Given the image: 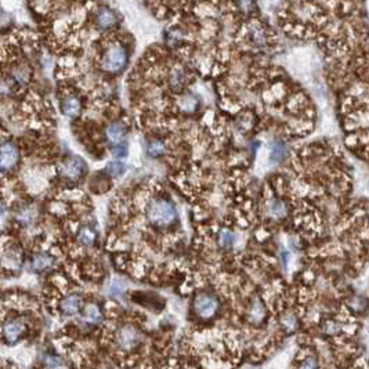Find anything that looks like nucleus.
<instances>
[{"label": "nucleus", "mask_w": 369, "mask_h": 369, "mask_svg": "<svg viewBox=\"0 0 369 369\" xmlns=\"http://www.w3.org/2000/svg\"><path fill=\"white\" fill-rule=\"evenodd\" d=\"M129 62V53L120 43H112L101 57V68L108 73L122 72Z\"/></svg>", "instance_id": "2"}, {"label": "nucleus", "mask_w": 369, "mask_h": 369, "mask_svg": "<svg viewBox=\"0 0 369 369\" xmlns=\"http://www.w3.org/2000/svg\"><path fill=\"white\" fill-rule=\"evenodd\" d=\"M194 307H195L196 314L199 317L209 318L217 310V300L213 296H210V295H207V293H202L195 299Z\"/></svg>", "instance_id": "6"}, {"label": "nucleus", "mask_w": 369, "mask_h": 369, "mask_svg": "<svg viewBox=\"0 0 369 369\" xmlns=\"http://www.w3.org/2000/svg\"><path fill=\"white\" fill-rule=\"evenodd\" d=\"M126 135H128V129H126V125L123 122L116 120V122H111L106 126L105 137L111 146L126 141Z\"/></svg>", "instance_id": "7"}, {"label": "nucleus", "mask_w": 369, "mask_h": 369, "mask_svg": "<svg viewBox=\"0 0 369 369\" xmlns=\"http://www.w3.org/2000/svg\"><path fill=\"white\" fill-rule=\"evenodd\" d=\"M24 329H25V325L23 321L20 319H9L3 325V336L9 343H14L17 341L21 335H23Z\"/></svg>", "instance_id": "9"}, {"label": "nucleus", "mask_w": 369, "mask_h": 369, "mask_svg": "<svg viewBox=\"0 0 369 369\" xmlns=\"http://www.w3.org/2000/svg\"><path fill=\"white\" fill-rule=\"evenodd\" d=\"M111 154L112 157L116 158V159H123V158H126L128 157V154H129L128 143L123 141V143H117V144L111 146Z\"/></svg>", "instance_id": "20"}, {"label": "nucleus", "mask_w": 369, "mask_h": 369, "mask_svg": "<svg viewBox=\"0 0 369 369\" xmlns=\"http://www.w3.org/2000/svg\"><path fill=\"white\" fill-rule=\"evenodd\" d=\"M146 216L147 220L154 225L166 227L176 220L177 210L172 202L162 199V198H155L148 202L146 207Z\"/></svg>", "instance_id": "1"}, {"label": "nucleus", "mask_w": 369, "mask_h": 369, "mask_svg": "<svg viewBox=\"0 0 369 369\" xmlns=\"http://www.w3.org/2000/svg\"><path fill=\"white\" fill-rule=\"evenodd\" d=\"M95 25L100 29H111L117 24V14L108 7H101L94 18Z\"/></svg>", "instance_id": "8"}, {"label": "nucleus", "mask_w": 369, "mask_h": 369, "mask_svg": "<svg viewBox=\"0 0 369 369\" xmlns=\"http://www.w3.org/2000/svg\"><path fill=\"white\" fill-rule=\"evenodd\" d=\"M300 369H318V363L314 358H307L304 362L302 363Z\"/></svg>", "instance_id": "26"}, {"label": "nucleus", "mask_w": 369, "mask_h": 369, "mask_svg": "<svg viewBox=\"0 0 369 369\" xmlns=\"http://www.w3.org/2000/svg\"><path fill=\"white\" fill-rule=\"evenodd\" d=\"M184 82V73L181 72L180 69H174L172 75H170V84L173 87H180Z\"/></svg>", "instance_id": "24"}, {"label": "nucleus", "mask_w": 369, "mask_h": 369, "mask_svg": "<svg viewBox=\"0 0 369 369\" xmlns=\"http://www.w3.org/2000/svg\"><path fill=\"white\" fill-rule=\"evenodd\" d=\"M269 210L271 213V216L275 218H281L284 217L286 214V206L284 202L281 201H273L270 203Z\"/></svg>", "instance_id": "21"}, {"label": "nucleus", "mask_w": 369, "mask_h": 369, "mask_svg": "<svg viewBox=\"0 0 369 369\" xmlns=\"http://www.w3.org/2000/svg\"><path fill=\"white\" fill-rule=\"evenodd\" d=\"M54 266V258L47 253H38L32 258V267L36 271H45Z\"/></svg>", "instance_id": "13"}, {"label": "nucleus", "mask_w": 369, "mask_h": 369, "mask_svg": "<svg viewBox=\"0 0 369 369\" xmlns=\"http://www.w3.org/2000/svg\"><path fill=\"white\" fill-rule=\"evenodd\" d=\"M115 339L122 351H132L140 343V332L135 325H123L117 329Z\"/></svg>", "instance_id": "3"}, {"label": "nucleus", "mask_w": 369, "mask_h": 369, "mask_svg": "<svg viewBox=\"0 0 369 369\" xmlns=\"http://www.w3.org/2000/svg\"><path fill=\"white\" fill-rule=\"evenodd\" d=\"M235 236L232 232H229L228 229H223L220 234H218V243L223 248H229V246L234 245Z\"/></svg>", "instance_id": "22"}, {"label": "nucleus", "mask_w": 369, "mask_h": 369, "mask_svg": "<svg viewBox=\"0 0 369 369\" xmlns=\"http://www.w3.org/2000/svg\"><path fill=\"white\" fill-rule=\"evenodd\" d=\"M95 238H97L95 231L91 228V227H89V225H84V227H80V228H79L78 242L82 246L89 248V246H91L93 243H94Z\"/></svg>", "instance_id": "14"}, {"label": "nucleus", "mask_w": 369, "mask_h": 369, "mask_svg": "<svg viewBox=\"0 0 369 369\" xmlns=\"http://www.w3.org/2000/svg\"><path fill=\"white\" fill-rule=\"evenodd\" d=\"M368 188H369V183H368Z\"/></svg>", "instance_id": "28"}, {"label": "nucleus", "mask_w": 369, "mask_h": 369, "mask_svg": "<svg viewBox=\"0 0 369 369\" xmlns=\"http://www.w3.org/2000/svg\"><path fill=\"white\" fill-rule=\"evenodd\" d=\"M60 173L68 181H78L86 173V163L80 157H68L60 166Z\"/></svg>", "instance_id": "4"}, {"label": "nucleus", "mask_w": 369, "mask_h": 369, "mask_svg": "<svg viewBox=\"0 0 369 369\" xmlns=\"http://www.w3.org/2000/svg\"><path fill=\"white\" fill-rule=\"evenodd\" d=\"M180 108L184 112H194L198 108V100L194 95L187 94L180 101Z\"/></svg>", "instance_id": "19"}, {"label": "nucleus", "mask_w": 369, "mask_h": 369, "mask_svg": "<svg viewBox=\"0 0 369 369\" xmlns=\"http://www.w3.org/2000/svg\"><path fill=\"white\" fill-rule=\"evenodd\" d=\"M288 363H289L288 355L286 354H281L277 358H274V361L271 362V366H273V369H286Z\"/></svg>", "instance_id": "23"}, {"label": "nucleus", "mask_w": 369, "mask_h": 369, "mask_svg": "<svg viewBox=\"0 0 369 369\" xmlns=\"http://www.w3.org/2000/svg\"><path fill=\"white\" fill-rule=\"evenodd\" d=\"M365 333L369 336V322L366 325H365Z\"/></svg>", "instance_id": "27"}, {"label": "nucleus", "mask_w": 369, "mask_h": 369, "mask_svg": "<svg viewBox=\"0 0 369 369\" xmlns=\"http://www.w3.org/2000/svg\"><path fill=\"white\" fill-rule=\"evenodd\" d=\"M147 154L152 158L161 157L163 152H165V144L163 141L158 140V139H152L147 143Z\"/></svg>", "instance_id": "16"}, {"label": "nucleus", "mask_w": 369, "mask_h": 369, "mask_svg": "<svg viewBox=\"0 0 369 369\" xmlns=\"http://www.w3.org/2000/svg\"><path fill=\"white\" fill-rule=\"evenodd\" d=\"M20 162V150L18 147L12 143L6 141L0 144V172L7 173L17 166Z\"/></svg>", "instance_id": "5"}, {"label": "nucleus", "mask_w": 369, "mask_h": 369, "mask_svg": "<svg viewBox=\"0 0 369 369\" xmlns=\"http://www.w3.org/2000/svg\"><path fill=\"white\" fill-rule=\"evenodd\" d=\"M238 7L243 13H252L256 10V5L253 0H238Z\"/></svg>", "instance_id": "25"}, {"label": "nucleus", "mask_w": 369, "mask_h": 369, "mask_svg": "<svg viewBox=\"0 0 369 369\" xmlns=\"http://www.w3.org/2000/svg\"><path fill=\"white\" fill-rule=\"evenodd\" d=\"M83 318L87 324H100L101 319H102V314H101L100 307L97 304H94V303L86 304L83 310Z\"/></svg>", "instance_id": "12"}, {"label": "nucleus", "mask_w": 369, "mask_h": 369, "mask_svg": "<svg viewBox=\"0 0 369 369\" xmlns=\"http://www.w3.org/2000/svg\"><path fill=\"white\" fill-rule=\"evenodd\" d=\"M105 173L108 177H112V179L122 177L123 174L126 173V165L120 162V161H115V162L108 163L105 168Z\"/></svg>", "instance_id": "15"}, {"label": "nucleus", "mask_w": 369, "mask_h": 369, "mask_svg": "<svg viewBox=\"0 0 369 369\" xmlns=\"http://www.w3.org/2000/svg\"><path fill=\"white\" fill-rule=\"evenodd\" d=\"M83 109V104L82 100L76 97V95H67L64 97L61 101V111L64 115L68 117H76L80 115V112Z\"/></svg>", "instance_id": "11"}, {"label": "nucleus", "mask_w": 369, "mask_h": 369, "mask_svg": "<svg viewBox=\"0 0 369 369\" xmlns=\"http://www.w3.org/2000/svg\"><path fill=\"white\" fill-rule=\"evenodd\" d=\"M45 366L47 369H65L67 362L58 355H46Z\"/></svg>", "instance_id": "18"}, {"label": "nucleus", "mask_w": 369, "mask_h": 369, "mask_svg": "<svg viewBox=\"0 0 369 369\" xmlns=\"http://www.w3.org/2000/svg\"><path fill=\"white\" fill-rule=\"evenodd\" d=\"M286 155V146L284 143H274L271 146V161L273 162H280Z\"/></svg>", "instance_id": "17"}, {"label": "nucleus", "mask_w": 369, "mask_h": 369, "mask_svg": "<svg viewBox=\"0 0 369 369\" xmlns=\"http://www.w3.org/2000/svg\"><path fill=\"white\" fill-rule=\"evenodd\" d=\"M60 304H61L62 313L65 314V315L72 317V315L78 314L82 310V307H83V299L78 293H71V295L64 297Z\"/></svg>", "instance_id": "10"}]
</instances>
